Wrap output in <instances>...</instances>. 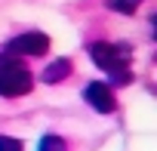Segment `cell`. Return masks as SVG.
<instances>
[{"instance_id": "obj_1", "label": "cell", "mask_w": 157, "mask_h": 151, "mask_svg": "<svg viewBox=\"0 0 157 151\" xmlns=\"http://www.w3.org/2000/svg\"><path fill=\"white\" fill-rule=\"evenodd\" d=\"M90 56H93V62L102 71H108V77H111L114 87H123V83L132 80L129 77V68H126L129 59H132V49L126 43H93L90 46Z\"/></svg>"}, {"instance_id": "obj_2", "label": "cell", "mask_w": 157, "mask_h": 151, "mask_svg": "<svg viewBox=\"0 0 157 151\" xmlns=\"http://www.w3.org/2000/svg\"><path fill=\"white\" fill-rule=\"evenodd\" d=\"M31 83H34L31 80V71L16 56H10V52L0 56V96H10V99L25 96L31 90Z\"/></svg>"}, {"instance_id": "obj_3", "label": "cell", "mask_w": 157, "mask_h": 151, "mask_svg": "<svg viewBox=\"0 0 157 151\" xmlns=\"http://www.w3.org/2000/svg\"><path fill=\"white\" fill-rule=\"evenodd\" d=\"M46 49H49V37L43 31H25L6 43L10 56H43Z\"/></svg>"}, {"instance_id": "obj_4", "label": "cell", "mask_w": 157, "mask_h": 151, "mask_svg": "<svg viewBox=\"0 0 157 151\" xmlns=\"http://www.w3.org/2000/svg\"><path fill=\"white\" fill-rule=\"evenodd\" d=\"M83 99H86L99 114H111V111L117 108V99H114L111 83H102V80H93V83L83 90Z\"/></svg>"}, {"instance_id": "obj_5", "label": "cell", "mask_w": 157, "mask_h": 151, "mask_svg": "<svg viewBox=\"0 0 157 151\" xmlns=\"http://www.w3.org/2000/svg\"><path fill=\"white\" fill-rule=\"evenodd\" d=\"M71 74V59H56L46 71H43V83H59Z\"/></svg>"}, {"instance_id": "obj_6", "label": "cell", "mask_w": 157, "mask_h": 151, "mask_svg": "<svg viewBox=\"0 0 157 151\" xmlns=\"http://www.w3.org/2000/svg\"><path fill=\"white\" fill-rule=\"evenodd\" d=\"M37 151H65V139H59V136H43L40 145H37Z\"/></svg>"}, {"instance_id": "obj_7", "label": "cell", "mask_w": 157, "mask_h": 151, "mask_svg": "<svg viewBox=\"0 0 157 151\" xmlns=\"http://www.w3.org/2000/svg\"><path fill=\"white\" fill-rule=\"evenodd\" d=\"M136 6H139V0H108V10H117V13H126V16H132Z\"/></svg>"}, {"instance_id": "obj_8", "label": "cell", "mask_w": 157, "mask_h": 151, "mask_svg": "<svg viewBox=\"0 0 157 151\" xmlns=\"http://www.w3.org/2000/svg\"><path fill=\"white\" fill-rule=\"evenodd\" d=\"M0 151H22V142L13 136H0Z\"/></svg>"}]
</instances>
